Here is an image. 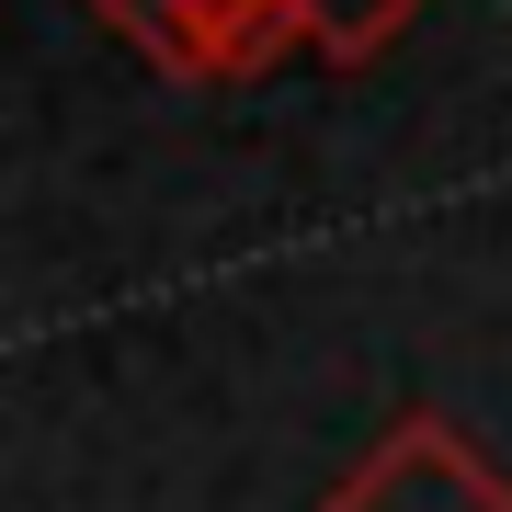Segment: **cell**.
<instances>
[{
    "instance_id": "obj_1",
    "label": "cell",
    "mask_w": 512,
    "mask_h": 512,
    "mask_svg": "<svg viewBox=\"0 0 512 512\" xmlns=\"http://www.w3.org/2000/svg\"><path fill=\"white\" fill-rule=\"evenodd\" d=\"M80 12H103L160 80L228 92V80H262L296 46L330 57V69H365V57H387L433 0H80Z\"/></svg>"
},
{
    "instance_id": "obj_2",
    "label": "cell",
    "mask_w": 512,
    "mask_h": 512,
    "mask_svg": "<svg viewBox=\"0 0 512 512\" xmlns=\"http://www.w3.org/2000/svg\"><path fill=\"white\" fill-rule=\"evenodd\" d=\"M319 512H512V478L456 410H399L319 490Z\"/></svg>"
}]
</instances>
